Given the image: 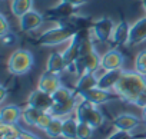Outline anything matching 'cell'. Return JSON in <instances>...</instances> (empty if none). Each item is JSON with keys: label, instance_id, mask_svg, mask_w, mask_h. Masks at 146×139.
Instances as JSON below:
<instances>
[{"label": "cell", "instance_id": "1", "mask_svg": "<svg viewBox=\"0 0 146 139\" xmlns=\"http://www.w3.org/2000/svg\"><path fill=\"white\" fill-rule=\"evenodd\" d=\"M145 86H146V76L137 73L135 69L133 70H123L117 85L115 86L113 93L117 95L122 100L133 105L135 99Z\"/></svg>", "mask_w": 146, "mask_h": 139}, {"label": "cell", "instance_id": "2", "mask_svg": "<svg viewBox=\"0 0 146 139\" xmlns=\"http://www.w3.org/2000/svg\"><path fill=\"white\" fill-rule=\"evenodd\" d=\"M78 32L79 30L69 22H60L57 26L43 32L37 39V45L43 47H53V46L63 45L66 42L69 43Z\"/></svg>", "mask_w": 146, "mask_h": 139}, {"label": "cell", "instance_id": "3", "mask_svg": "<svg viewBox=\"0 0 146 139\" xmlns=\"http://www.w3.org/2000/svg\"><path fill=\"white\" fill-rule=\"evenodd\" d=\"M35 66L33 53L27 49H16L7 60V70L15 76H23L32 70Z\"/></svg>", "mask_w": 146, "mask_h": 139}, {"label": "cell", "instance_id": "4", "mask_svg": "<svg viewBox=\"0 0 146 139\" xmlns=\"http://www.w3.org/2000/svg\"><path fill=\"white\" fill-rule=\"evenodd\" d=\"M75 116L79 122H86L93 129L100 128L105 123V115L98 108V105H93V103H90L88 100H82V99L76 108Z\"/></svg>", "mask_w": 146, "mask_h": 139}, {"label": "cell", "instance_id": "5", "mask_svg": "<svg viewBox=\"0 0 146 139\" xmlns=\"http://www.w3.org/2000/svg\"><path fill=\"white\" fill-rule=\"evenodd\" d=\"M100 63H102V56L95 49L88 55L79 56L75 63H73L70 67H67V70H70L72 73H76L78 76H82V75L89 73V72L96 73L99 69H102Z\"/></svg>", "mask_w": 146, "mask_h": 139}, {"label": "cell", "instance_id": "6", "mask_svg": "<svg viewBox=\"0 0 146 139\" xmlns=\"http://www.w3.org/2000/svg\"><path fill=\"white\" fill-rule=\"evenodd\" d=\"M115 26L116 25L110 17H99L90 23V33H92L93 39H96L98 42L108 43V42H110Z\"/></svg>", "mask_w": 146, "mask_h": 139}, {"label": "cell", "instance_id": "7", "mask_svg": "<svg viewBox=\"0 0 146 139\" xmlns=\"http://www.w3.org/2000/svg\"><path fill=\"white\" fill-rule=\"evenodd\" d=\"M78 93V92H76ZM79 96H80V99L82 100H88V102H90V103H93V105H103V103H108L109 100H112L113 98H119L117 95H112V90H105V89H102V88H99V86H96V88H93V89H89V90H86V92H80V93H78Z\"/></svg>", "mask_w": 146, "mask_h": 139}, {"label": "cell", "instance_id": "8", "mask_svg": "<svg viewBox=\"0 0 146 139\" xmlns=\"http://www.w3.org/2000/svg\"><path fill=\"white\" fill-rule=\"evenodd\" d=\"M53 105H54V102H53L52 95L46 93V92H42L37 88L33 92H30V95L27 98V106L36 108L42 112H49Z\"/></svg>", "mask_w": 146, "mask_h": 139}, {"label": "cell", "instance_id": "9", "mask_svg": "<svg viewBox=\"0 0 146 139\" xmlns=\"http://www.w3.org/2000/svg\"><path fill=\"white\" fill-rule=\"evenodd\" d=\"M142 118L133 115V113H120L113 119V128L116 130H123L132 133L135 129H137L142 123Z\"/></svg>", "mask_w": 146, "mask_h": 139}, {"label": "cell", "instance_id": "10", "mask_svg": "<svg viewBox=\"0 0 146 139\" xmlns=\"http://www.w3.org/2000/svg\"><path fill=\"white\" fill-rule=\"evenodd\" d=\"M123 65H125V56L122 55V52H119L115 47L109 49L102 55L100 67L103 70H117V69H123Z\"/></svg>", "mask_w": 146, "mask_h": 139}, {"label": "cell", "instance_id": "11", "mask_svg": "<svg viewBox=\"0 0 146 139\" xmlns=\"http://www.w3.org/2000/svg\"><path fill=\"white\" fill-rule=\"evenodd\" d=\"M76 7H73L67 3H63V2H59V5H56L54 7L49 9L46 12V16L44 19L47 20H53V22H66L69 20L73 15H76Z\"/></svg>", "mask_w": 146, "mask_h": 139}, {"label": "cell", "instance_id": "12", "mask_svg": "<svg viewBox=\"0 0 146 139\" xmlns=\"http://www.w3.org/2000/svg\"><path fill=\"white\" fill-rule=\"evenodd\" d=\"M44 22V16L42 13H39L37 10L32 9L30 12H27L26 15H23L22 17H19V27L22 32H35L37 30Z\"/></svg>", "mask_w": 146, "mask_h": 139}, {"label": "cell", "instance_id": "13", "mask_svg": "<svg viewBox=\"0 0 146 139\" xmlns=\"http://www.w3.org/2000/svg\"><path fill=\"white\" fill-rule=\"evenodd\" d=\"M80 102V96L76 93V96L67 100V102H63V103H54L52 106V109L49 110L53 116L56 118H67V116H72V113H75L76 112V108Z\"/></svg>", "mask_w": 146, "mask_h": 139}, {"label": "cell", "instance_id": "14", "mask_svg": "<svg viewBox=\"0 0 146 139\" xmlns=\"http://www.w3.org/2000/svg\"><path fill=\"white\" fill-rule=\"evenodd\" d=\"M143 42H146V16L137 19L133 25H130L127 46H136Z\"/></svg>", "mask_w": 146, "mask_h": 139}, {"label": "cell", "instance_id": "15", "mask_svg": "<svg viewBox=\"0 0 146 139\" xmlns=\"http://www.w3.org/2000/svg\"><path fill=\"white\" fill-rule=\"evenodd\" d=\"M62 86V82H60V76L59 75H54V73H50V72H43L37 80V89L42 90V92H46V93H53L54 90H57L59 88Z\"/></svg>", "mask_w": 146, "mask_h": 139}, {"label": "cell", "instance_id": "16", "mask_svg": "<svg viewBox=\"0 0 146 139\" xmlns=\"http://www.w3.org/2000/svg\"><path fill=\"white\" fill-rule=\"evenodd\" d=\"M129 33H130V25L125 20H120L119 23H116L112 37H110V45L117 47V46H123L127 45L129 40Z\"/></svg>", "mask_w": 146, "mask_h": 139}, {"label": "cell", "instance_id": "17", "mask_svg": "<svg viewBox=\"0 0 146 139\" xmlns=\"http://www.w3.org/2000/svg\"><path fill=\"white\" fill-rule=\"evenodd\" d=\"M80 56V32H78L73 39L69 42L67 47L63 50V57L66 62V69L70 67L73 63L76 62V59Z\"/></svg>", "mask_w": 146, "mask_h": 139}, {"label": "cell", "instance_id": "18", "mask_svg": "<svg viewBox=\"0 0 146 139\" xmlns=\"http://www.w3.org/2000/svg\"><path fill=\"white\" fill-rule=\"evenodd\" d=\"M122 73H123V69H117V70H105L98 78V86L105 89V90H115V86L117 85Z\"/></svg>", "mask_w": 146, "mask_h": 139}, {"label": "cell", "instance_id": "19", "mask_svg": "<svg viewBox=\"0 0 146 139\" xmlns=\"http://www.w3.org/2000/svg\"><path fill=\"white\" fill-rule=\"evenodd\" d=\"M23 109L17 105H5L0 110V123H13L17 125L22 119Z\"/></svg>", "mask_w": 146, "mask_h": 139}, {"label": "cell", "instance_id": "20", "mask_svg": "<svg viewBox=\"0 0 146 139\" xmlns=\"http://www.w3.org/2000/svg\"><path fill=\"white\" fill-rule=\"evenodd\" d=\"M46 70L50 73L59 75V76L63 70H66V62H64L63 53H59V52L50 53V56L46 62Z\"/></svg>", "mask_w": 146, "mask_h": 139}, {"label": "cell", "instance_id": "21", "mask_svg": "<svg viewBox=\"0 0 146 139\" xmlns=\"http://www.w3.org/2000/svg\"><path fill=\"white\" fill-rule=\"evenodd\" d=\"M98 78L99 76H96L95 73H90V72L79 76V79H78V82L75 85V90L78 93H80V92H86L89 89L96 88L98 86Z\"/></svg>", "mask_w": 146, "mask_h": 139}, {"label": "cell", "instance_id": "22", "mask_svg": "<svg viewBox=\"0 0 146 139\" xmlns=\"http://www.w3.org/2000/svg\"><path fill=\"white\" fill-rule=\"evenodd\" d=\"M78 125H79V120L76 119V116L64 118L62 138L63 139H78Z\"/></svg>", "mask_w": 146, "mask_h": 139}, {"label": "cell", "instance_id": "23", "mask_svg": "<svg viewBox=\"0 0 146 139\" xmlns=\"http://www.w3.org/2000/svg\"><path fill=\"white\" fill-rule=\"evenodd\" d=\"M33 9V0H12L10 10L16 17H22Z\"/></svg>", "mask_w": 146, "mask_h": 139}, {"label": "cell", "instance_id": "24", "mask_svg": "<svg viewBox=\"0 0 146 139\" xmlns=\"http://www.w3.org/2000/svg\"><path fill=\"white\" fill-rule=\"evenodd\" d=\"M76 96V90L75 89H69L66 86H60L57 90H54L52 93V98H53V102L54 103H63V102H67L70 99H73Z\"/></svg>", "mask_w": 146, "mask_h": 139}, {"label": "cell", "instance_id": "25", "mask_svg": "<svg viewBox=\"0 0 146 139\" xmlns=\"http://www.w3.org/2000/svg\"><path fill=\"white\" fill-rule=\"evenodd\" d=\"M40 115H42V110H39V109H36V108H32V106H26V108L23 109L22 119H23V122H25L26 125L36 128V123H37Z\"/></svg>", "mask_w": 146, "mask_h": 139}, {"label": "cell", "instance_id": "26", "mask_svg": "<svg viewBox=\"0 0 146 139\" xmlns=\"http://www.w3.org/2000/svg\"><path fill=\"white\" fill-rule=\"evenodd\" d=\"M62 130H63V118H53V120L50 122V125L44 129V133L52 138V139H56V138H60L62 136Z\"/></svg>", "mask_w": 146, "mask_h": 139}, {"label": "cell", "instance_id": "27", "mask_svg": "<svg viewBox=\"0 0 146 139\" xmlns=\"http://www.w3.org/2000/svg\"><path fill=\"white\" fill-rule=\"evenodd\" d=\"M20 132H22V128H19L17 125H13V123H0V135H2V139L19 138Z\"/></svg>", "mask_w": 146, "mask_h": 139}, {"label": "cell", "instance_id": "28", "mask_svg": "<svg viewBox=\"0 0 146 139\" xmlns=\"http://www.w3.org/2000/svg\"><path fill=\"white\" fill-rule=\"evenodd\" d=\"M133 69H135L137 73L146 76V49L140 50V52L136 55L135 63H133Z\"/></svg>", "mask_w": 146, "mask_h": 139}, {"label": "cell", "instance_id": "29", "mask_svg": "<svg viewBox=\"0 0 146 139\" xmlns=\"http://www.w3.org/2000/svg\"><path fill=\"white\" fill-rule=\"evenodd\" d=\"M93 128L86 122H79L78 125V139H92L93 136Z\"/></svg>", "mask_w": 146, "mask_h": 139}, {"label": "cell", "instance_id": "30", "mask_svg": "<svg viewBox=\"0 0 146 139\" xmlns=\"http://www.w3.org/2000/svg\"><path fill=\"white\" fill-rule=\"evenodd\" d=\"M53 118H54V116H53L50 112H42V115H40L37 123H36V128L44 132V129L50 125V122L53 120Z\"/></svg>", "mask_w": 146, "mask_h": 139}, {"label": "cell", "instance_id": "31", "mask_svg": "<svg viewBox=\"0 0 146 139\" xmlns=\"http://www.w3.org/2000/svg\"><path fill=\"white\" fill-rule=\"evenodd\" d=\"M133 105H135L136 108H140V109L146 108V86H145V88L142 89V92L137 95V98L135 99Z\"/></svg>", "mask_w": 146, "mask_h": 139}, {"label": "cell", "instance_id": "32", "mask_svg": "<svg viewBox=\"0 0 146 139\" xmlns=\"http://www.w3.org/2000/svg\"><path fill=\"white\" fill-rule=\"evenodd\" d=\"M106 139H133V136L129 132H123V130H115L113 133H110Z\"/></svg>", "mask_w": 146, "mask_h": 139}, {"label": "cell", "instance_id": "33", "mask_svg": "<svg viewBox=\"0 0 146 139\" xmlns=\"http://www.w3.org/2000/svg\"><path fill=\"white\" fill-rule=\"evenodd\" d=\"M9 32H10V25H9L6 16L5 15H0V35L3 36V35H6Z\"/></svg>", "mask_w": 146, "mask_h": 139}, {"label": "cell", "instance_id": "34", "mask_svg": "<svg viewBox=\"0 0 146 139\" xmlns=\"http://www.w3.org/2000/svg\"><path fill=\"white\" fill-rule=\"evenodd\" d=\"M2 42H3L5 46H10V45H15L17 42V37H16L15 33H10L9 32V33H6V35L2 36Z\"/></svg>", "mask_w": 146, "mask_h": 139}, {"label": "cell", "instance_id": "35", "mask_svg": "<svg viewBox=\"0 0 146 139\" xmlns=\"http://www.w3.org/2000/svg\"><path fill=\"white\" fill-rule=\"evenodd\" d=\"M60 2H63V3H67V5H70V6H73V7H80V6H85L89 0H60Z\"/></svg>", "mask_w": 146, "mask_h": 139}, {"label": "cell", "instance_id": "36", "mask_svg": "<svg viewBox=\"0 0 146 139\" xmlns=\"http://www.w3.org/2000/svg\"><path fill=\"white\" fill-rule=\"evenodd\" d=\"M19 138H20V139H39V136H36L35 133H32V132H29V130H25V129H22Z\"/></svg>", "mask_w": 146, "mask_h": 139}, {"label": "cell", "instance_id": "37", "mask_svg": "<svg viewBox=\"0 0 146 139\" xmlns=\"http://www.w3.org/2000/svg\"><path fill=\"white\" fill-rule=\"evenodd\" d=\"M0 92H2V98H0V102H5L6 98H7V90H6V88L2 86V88H0Z\"/></svg>", "mask_w": 146, "mask_h": 139}, {"label": "cell", "instance_id": "38", "mask_svg": "<svg viewBox=\"0 0 146 139\" xmlns=\"http://www.w3.org/2000/svg\"><path fill=\"white\" fill-rule=\"evenodd\" d=\"M142 119H143V123L146 125V108L142 109Z\"/></svg>", "mask_w": 146, "mask_h": 139}, {"label": "cell", "instance_id": "39", "mask_svg": "<svg viewBox=\"0 0 146 139\" xmlns=\"http://www.w3.org/2000/svg\"><path fill=\"white\" fill-rule=\"evenodd\" d=\"M142 7H143V10L146 13V0H142Z\"/></svg>", "mask_w": 146, "mask_h": 139}, {"label": "cell", "instance_id": "40", "mask_svg": "<svg viewBox=\"0 0 146 139\" xmlns=\"http://www.w3.org/2000/svg\"><path fill=\"white\" fill-rule=\"evenodd\" d=\"M133 139H135V138H133Z\"/></svg>", "mask_w": 146, "mask_h": 139}]
</instances>
